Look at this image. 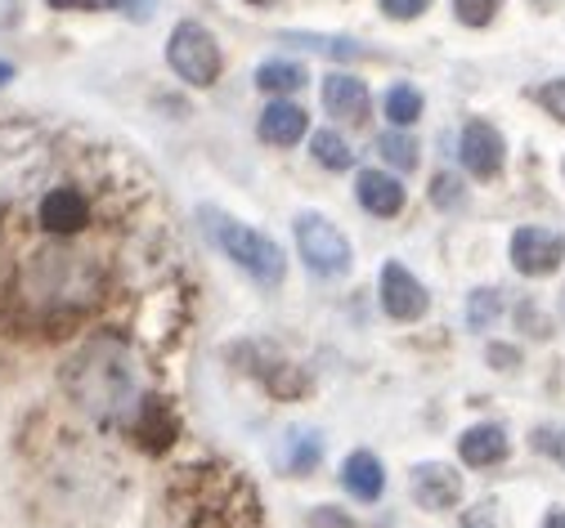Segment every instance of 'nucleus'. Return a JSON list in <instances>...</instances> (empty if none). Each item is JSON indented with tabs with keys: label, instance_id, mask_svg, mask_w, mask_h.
<instances>
[{
	"label": "nucleus",
	"instance_id": "11",
	"mask_svg": "<svg viewBox=\"0 0 565 528\" xmlns=\"http://www.w3.org/2000/svg\"><path fill=\"white\" fill-rule=\"evenodd\" d=\"M341 484L355 502H377L382 488H386V475H382V462L373 452H350L345 466H341Z\"/></svg>",
	"mask_w": 565,
	"mask_h": 528
},
{
	"label": "nucleus",
	"instance_id": "5",
	"mask_svg": "<svg viewBox=\"0 0 565 528\" xmlns=\"http://www.w3.org/2000/svg\"><path fill=\"white\" fill-rule=\"evenodd\" d=\"M167 58L175 67V77L189 82V86H211L221 77V50H216V36L198 23H180L171 32V45H167Z\"/></svg>",
	"mask_w": 565,
	"mask_h": 528
},
{
	"label": "nucleus",
	"instance_id": "28",
	"mask_svg": "<svg viewBox=\"0 0 565 528\" xmlns=\"http://www.w3.org/2000/svg\"><path fill=\"white\" fill-rule=\"evenodd\" d=\"M458 197H462L458 180H454V175H436V202H440V206H458Z\"/></svg>",
	"mask_w": 565,
	"mask_h": 528
},
{
	"label": "nucleus",
	"instance_id": "3",
	"mask_svg": "<svg viewBox=\"0 0 565 528\" xmlns=\"http://www.w3.org/2000/svg\"><path fill=\"white\" fill-rule=\"evenodd\" d=\"M99 197L77 180H54L36 193V229L58 243H90L99 229Z\"/></svg>",
	"mask_w": 565,
	"mask_h": 528
},
{
	"label": "nucleus",
	"instance_id": "19",
	"mask_svg": "<svg viewBox=\"0 0 565 528\" xmlns=\"http://www.w3.org/2000/svg\"><path fill=\"white\" fill-rule=\"evenodd\" d=\"M310 148H315V158H319L328 171H345L350 162H355V158H350V148H345V139L332 134V130H319V134L310 139Z\"/></svg>",
	"mask_w": 565,
	"mask_h": 528
},
{
	"label": "nucleus",
	"instance_id": "21",
	"mask_svg": "<svg viewBox=\"0 0 565 528\" xmlns=\"http://www.w3.org/2000/svg\"><path fill=\"white\" fill-rule=\"evenodd\" d=\"M377 153H382L391 166H399V171H413V166H417V143L404 139V134H391V130H386V134L377 139Z\"/></svg>",
	"mask_w": 565,
	"mask_h": 528
},
{
	"label": "nucleus",
	"instance_id": "4",
	"mask_svg": "<svg viewBox=\"0 0 565 528\" xmlns=\"http://www.w3.org/2000/svg\"><path fill=\"white\" fill-rule=\"evenodd\" d=\"M202 224H206V234L221 243V251L234 265H243L252 278H260V282H278L282 278V251L265 234L247 229V224H238V219H230L221 211H202Z\"/></svg>",
	"mask_w": 565,
	"mask_h": 528
},
{
	"label": "nucleus",
	"instance_id": "24",
	"mask_svg": "<svg viewBox=\"0 0 565 528\" xmlns=\"http://www.w3.org/2000/svg\"><path fill=\"white\" fill-rule=\"evenodd\" d=\"M462 528H503V515H499V506H493V502H480V506L462 519Z\"/></svg>",
	"mask_w": 565,
	"mask_h": 528
},
{
	"label": "nucleus",
	"instance_id": "29",
	"mask_svg": "<svg viewBox=\"0 0 565 528\" xmlns=\"http://www.w3.org/2000/svg\"><path fill=\"white\" fill-rule=\"evenodd\" d=\"M543 528H565V510H552V515H547V524H543Z\"/></svg>",
	"mask_w": 565,
	"mask_h": 528
},
{
	"label": "nucleus",
	"instance_id": "20",
	"mask_svg": "<svg viewBox=\"0 0 565 528\" xmlns=\"http://www.w3.org/2000/svg\"><path fill=\"white\" fill-rule=\"evenodd\" d=\"M499 314H503V295L489 291V287H480V291L471 295V305H467V323H471L476 332H484Z\"/></svg>",
	"mask_w": 565,
	"mask_h": 528
},
{
	"label": "nucleus",
	"instance_id": "15",
	"mask_svg": "<svg viewBox=\"0 0 565 528\" xmlns=\"http://www.w3.org/2000/svg\"><path fill=\"white\" fill-rule=\"evenodd\" d=\"M360 202H364L373 215L391 219V215L404 211V184L391 180L386 171H364V175H360Z\"/></svg>",
	"mask_w": 565,
	"mask_h": 528
},
{
	"label": "nucleus",
	"instance_id": "6",
	"mask_svg": "<svg viewBox=\"0 0 565 528\" xmlns=\"http://www.w3.org/2000/svg\"><path fill=\"white\" fill-rule=\"evenodd\" d=\"M297 247H301V260L323 278H337V273L350 269V243L323 215H301L297 219Z\"/></svg>",
	"mask_w": 565,
	"mask_h": 528
},
{
	"label": "nucleus",
	"instance_id": "32",
	"mask_svg": "<svg viewBox=\"0 0 565 528\" xmlns=\"http://www.w3.org/2000/svg\"><path fill=\"white\" fill-rule=\"evenodd\" d=\"M247 6H274V0H247Z\"/></svg>",
	"mask_w": 565,
	"mask_h": 528
},
{
	"label": "nucleus",
	"instance_id": "18",
	"mask_svg": "<svg viewBox=\"0 0 565 528\" xmlns=\"http://www.w3.org/2000/svg\"><path fill=\"white\" fill-rule=\"evenodd\" d=\"M386 117H391V126H413L422 117V95L413 86H391L386 90Z\"/></svg>",
	"mask_w": 565,
	"mask_h": 528
},
{
	"label": "nucleus",
	"instance_id": "26",
	"mask_svg": "<svg viewBox=\"0 0 565 528\" xmlns=\"http://www.w3.org/2000/svg\"><path fill=\"white\" fill-rule=\"evenodd\" d=\"M539 104H543L552 117H561V121H565V82H552V86H543V90H539Z\"/></svg>",
	"mask_w": 565,
	"mask_h": 528
},
{
	"label": "nucleus",
	"instance_id": "8",
	"mask_svg": "<svg viewBox=\"0 0 565 528\" xmlns=\"http://www.w3.org/2000/svg\"><path fill=\"white\" fill-rule=\"evenodd\" d=\"M382 310L399 323H413V319L427 314V291H422V282L395 260L382 269Z\"/></svg>",
	"mask_w": 565,
	"mask_h": 528
},
{
	"label": "nucleus",
	"instance_id": "2",
	"mask_svg": "<svg viewBox=\"0 0 565 528\" xmlns=\"http://www.w3.org/2000/svg\"><path fill=\"white\" fill-rule=\"evenodd\" d=\"M175 502L189 515V528H265L252 484H243L225 466L184 471L175 484Z\"/></svg>",
	"mask_w": 565,
	"mask_h": 528
},
{
	"label": "nucleus",
	"instance_id": "23",
	"mask_svg": "<svg viewBox=\"0 0 565 528\" xmlns=\"http://www.w3.org/2000/svg\"><path fill=\"white\" fill-rule=\"evenodd\" d=\"M503 0H454V14L467 23V28H484L493 14H499Z\"/></svg>",
	"mask_w": 565,
	"mask_h": 528
},
{
	"label": "nucleus",
	"instance_id": "25",
	"mask_svg": "<svg viewBox=\"0 0 565 528\" xmlns=\"http://www.w3.org/2000/svg\"><path fill=\"white\" fill-rule=\"evenodd\" d=\"M310 528H360L355 519H345L337 506H319L315 515H310Z\"/></svg>",
	"mask_w": 565,
	"mask_h": 528
},
{
	"label": "nucleus",
	"instance_id": "22",
	"mask_svg": "<svg viewBox=\"0 0 565 528\" xmlns=\"http://www.w3.org/2000/svg\"><path fill=\"white\" fill-rule=\"evenodd\" d=\"M288 41H297V45H306V50H315V54H332V58H360V54H364V45L337 41V36H306V32H292Z\"/></svg>",
	"mask_w": 565,
	"mask_h": 528
},
{
	"label": "nucleus",
	"instance_id": "1",
	"mask_svg": "<svg viewBox=\"0 0 565 528\" xmlns=\"http://www.w3.org/2000/svg\"><path fill=\"white\" fill-rule=\"evenodd\" d=\"M63 386L77 399L82 412H90L99 425H130L145 408V386H139L135 349L121 336H95L86 341L63 367Z\"/></svg>",
	"mask_w": 565,
	"mask_h": 528
},
{
	"label": "nucleus",
	"instance_id": "16",
	"mask_svg": "<svg viewBox=\"0 0 565 528\" xmlns=\"http://www.w3.org/2000/svg\"><path fill=\"white\" fill-rule=\"evenodd\" d=\"M256 86L269 90V95H292V90L306 86V67H301V63H282V58H274V63H265V67L256 72Z\"/></svg>",
	"mask_w": 565,
	"mask_h": 528
},
{
	"label": "nucleus",
	"instance_id": "14",
	"mask_svg": "<svg viewBox=\"0 0 565 528\" xmlns=\"http://www.w3.org/2000/svg\"><path fill=\"white\" fill-rule=\"evenodd\" d=\"M306 134V112L297 108V104H269L265 112H260V139L265 143H274V148H292L297 139Z\"/></svg>",
	"mask_w": 565,
	"mask_h": 528
},
{
	"label": "nucleus",
	"instance_id": "7",
	"mask_svg": "<svg viewBox=\"0 0 565 528\" xmlns=\"http://www.w3.org/2000/svg\"><path fill=\"white\" fill-rule=\"evenodd\" d=\"M561 260H565V238L552 229H521L512 238V265L525 278H547L561 269Z\"/></svg>",
	"mask_w": 565,
	"mask_h": 528
},
{
	"label": "nucleus",
	"instance_id": "10",
	"mask_svg": "<svg viewBox=\"0 0 565 528\" xmlns=\"http://www.w3.org/2000/svg\"><path fill=\"white\" fill-rule=\"evenodd\" d=\"M413 497L427 506V510H449V506H458V497H462V475H454V471L440 466V462L417 466V471H413Z\"/></svg>",
	"mask_w": 565,
	"mask_h": 528
},
{
	"label": "nucleus",
	"instance_id": "27",
	"mask_svg": "<svg viewBox=\"0 0 565 528\" xmlns=\"http://www.w3.org/2000/svg\"><path fill=\"white\" fill-rule=\"evenodd\" d=\"M427 6H431V0H382V10H386L391 19H417Z\"/></svg>",
	"mask_w": 565,
	"mask_h": 528
},
{
	"label": "nucleus",
	"instance_id": "9",
	"mask_svg": "<svg viewBox=\"0 0 565 528\" xmlns=\"http://www.w3.org/2000/svg\"><path fill=\"white\" fill-rule=\"evenodd\" d=\"M462 166L476 180H493L503 171V134L489 121H467L462 126Z\"/></svg>",
	"mask_w": 565,
	"mask_h": 528
},
{
	"label": "nucleus",
	"instance_id": "12",
	"mask_svg": "<svg viewBox=\"0 0 565 528\" xmlns=\"http://www.w3.org/2000/svg\"><path fill=\"white\" fill-rule=\"evenodd\" d=\"M323 104H328V112L332 117H341V121H369V86L364 82H355V77H328V86H323Z\"/></svg>",
	"mask_w": 565,
	"mask_h": 528
},
{
	"label": "nucleus",
	"instance_id": "13",
	"mask_svg": "<svg viewBox=\"0 0 565 528\" xmlns=\"http://www.w3.org/2000/svg\"><path fill=\"white\" fill-rule=\"evenodd\" d=\"M458 452L467 466H499L508 457V434H503V425H471L458 439Z\"/></svg>",
	"mask_w": 565,
	"mask_h": 528
},
{
	"label": "nucleus",
	"instance_id": "31",
	"mask_svg": "<svg viewBox=\"0 0 565 528\" xmlns=\"http://www.w3.org/2000/svg\"><path fill=\"white\" fill-rule=\"evenodd\" d=\"M6 82H14V67H10V63H0V86H6Z\"/></svg>",
	"mask_w": 565,
	"mask_h": 528
},
{
	"label": "nucleus",
	"instance_id": "17",
	"mask_svg": "<svg viewBox=\"0 0 565 528\" xmlns=\"http://www.w3.org/2000/svg\"><path fill=\"white\" fill-rule=\"evenodd\" d=\"M50 10H121L130 19H149L153 0H45Z\"/></svg>",
	"mask_w": 565,
	"mask_h": 528
},
{
	"label": "nucleus",
	"instance_id": "30",
	"mask_svg": "<svg viewBox=\"0 0 565 528\" xmlns=\"http://www.w3.org/2000/svg\"><path fill=\"white\" fill-rule=\"evenodd\" d=\"M547 448H552V452H556V457H561V462H565V434H561V439H552V443H547Z\"/></svg>",
	"mask_w": 565,
	"mask_h": 528
}]
</instances>
